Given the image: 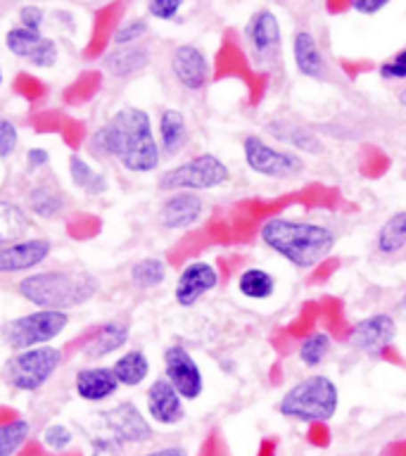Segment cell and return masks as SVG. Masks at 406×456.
Instances as JSON below:
<instances>
[{"label":"cell","instance_id":"obj_1","mask_svg":"<svg viewBox=\"0 0 406 456\" xmlns=\"http://www.w3.org/2000/svg\"><path fill=\"white\" fill-rule=\"evenodd\" d=\"M91 148L114 157L131 174H150L159 167L162 150L152 131V119L141 107H124L93 134Z\"/></svg>","mask_w":406,"mask_h":456},{"label":"cell","instance_id":"obj_2","mask_svg":"<svg viewBox=\"0 0 406 456\" xmlns=\"http://www.w3.org/2000/svg\"><path fill=\"white\" fill-rule=\"evenodd\" d=\"M259 238L266 248L302 271L313 269L323 262L337 240L333 228L326 224L288 216H271L269 221H264Z\"/></svg>","mask_w":406,"mask_h":456},{"label":"cell","instance_id":"obj_3","mask_svg":"<svg viewBox=\"0 0 406 456\" xmlns=\"http://www.w3.org/2000/svg\"><path fill=\"white\" fill-rule=\"evenodd\" d=\"M100 290V281L91 271L84 269H55L36 271L17 283V292L28 305L48 312H69L85 305Z\"/></svg>","mask_w":406,"mask_h":456},{"label":"cell","instance_id":"obj_4","mask_svg":"<svg viewBox=\"0 0 406 456\" xmlns=\"http://www.w3.org/2000/svg\"><path fill=\"white\" fill-rule=\"evenodd\" d=\"M340 390L333 378L309 376L295 383L278 402V413L299 423H326L337 413Z\"/></svg>","mask_w":406,"mask_h":456},{"label":"cell","instance_id":"obj_5","mask_svg":"<svg viewBox=\"0 0 406 456\" xmlns=\"http://www.w3.org/2000/svg\"><path fill=\"white\" fill-rule=\"evenodd\" d=\"M231 178L226 162L212 152L195 155L159 176V188L166 192H191L219 188Z\"/></svg>","mask_w":406,"mask_h":456},{"label":"cell","instance_id":"obj_6","mask_svg":"<svg viewBox=\"0 0 406 456\" xmlns=\"http://www.w3.org/2000/svg\"><path fill=\"white\" fill-rule=\"evenodd\" d=\"M67 326H69V314L36 309V312L7 321L3 326V340L7 347L17 349V352L45 347L57 335H62Z\"/></svg>","mask_w":406,"mask_h":456},{"label":"cell","instance_id":"obj_7","mask_svg":"<svg viewBox=\"0 0 406 456\" xmlns=\"http://www.w3.org/2000/svg\"><path fill=\"white\" fill-rule=\"evenodd\" d=\"M60 366H62V349L50 345L24 349L5 363V380L14 390L36 392L55 376Z\"/></svg>","mask_w":406,"mask_h":456},{"label":"cell","instance_id":"obj_8","mask_svg":"<svg viewBox=\"0 0 406 456\" xmlns=\"http://www.w3.org/2000/svg\"><path fill=\"white\" fill-rule=\"evenodd\" d=\"M242 155L249 171L266 178H295L304 171V159L290 150H278L259 138L248 135L242 141Z\"/></svg>","mask_w":406,"mask_h":456},{"label":"cell","instance_id":"obj_9","mask_svg":"<svg viewBox=\"0 0 406 456\" xmlns=\"http://www.w3.org/2000/svg\"><path fill=\"white\" fill-rule=\"evenodd\" d=\"M283 41V31H280V21L271 10L262 7L249 17L248 27H245V43H248L249 57L256 64H273L280 50Z\"/></svg>","mask_w":406,"mask_h":456},{"label":"cell","instance_id":"obj_10","mask_svg":"<svg viewBox=\"0 0 406 456\" xmlns=\"http://www.w3.org/2000/svg\"><path fill=\"white\" fill-rule=\"evenodd\" d=\"M164 378L183 399L192 402L205 390V376L195 356L183 345H171L164 349Z\"/></svg>","mask_w":406,"mask_h":456},{"label":"cell","instance_id":"obj_11","mask_svg":"<svg viewBox=\"0 0 406 456\" xmlns=\"http://www.w3.org/2000/svg\"><path fill=\"white\" fill-rule=\"evenodd\" d=\"M5 45L14 57H21L24 62L38 69H48L55 67L60 50L57 43L48 36H43L41 31H28L24 27H12L5 34Z\"/></svg>","mask_w":406,"mask_h":456},{"label":"cell","instance_id":"obj_12","mask_svg":"<svg viewBox=\"0 0 406 456\" xmlns=\"http://www.w3.org/2000/svg\"><path fill=\"white\" fill-rule=\"evenodd\" d=\"M107 433L112 435L117 444H142V442L152 440V426H150L145 416L138 411L134 402H121L102 411Z\"/></svg>","mask_w":406,"mask_h":456},{"label":"cell","instance_id":"obj_13","mask_svg":"<svg viewBox=\"0 0 406 456\" xmlns=\"http://www.w3.org/2000/svg\"><path fill=\"white\" fill-rule=\"evenodd\" d=\"M397 338V321L390 314H373L354 323L349 333V345L366 356H380Z\"/></svg>","mask_w":406,"mask_h":456},{"label":"cell","instance_id":"obj_14","mask_svg":"<svg viewBox=\"0 0 406 456\" xmlns=\"http://www.w3.org/2000/svg\"><path fill=\"white\" fill-rule=\"evenodd\" d=\"M219 285V271L214 269L209 262H191L185 264L183 271L178 273L176 288H174V297L178 306H192L198 305L199 299L205 297L207 292H212Z\"/></svg>","mask_w":406,"mask_h":456},{"label":"cell","instance_id":"obj_15","mask_svg":"<svg viewBox=\"0 0 406 456\" xmlns=\"http://www.w3.org/2000/svg\"><path fill=\"white\" fill-rule=\"evenodd\" d=\"M171 74L185 91H199L209 81V60L198 45L183 43L171 53Z\"/></svg>","mask_w":406,"mask_h":456},{"label":"cell","instance_id":"obj_16","mask_svg":"<svg viewBox=\"0 0 406 456\" xmlns=\"http://www.w3.org/2000/svg\"><path fill=\"white\" fill-rule=\"evenodd\" d=\"M185 399L174 390V385L166 378H157L148 387L145 404H148V416L159 426H176L185 416Z\"/></svg>","mask_w":406,"mask_h":456},{"label":"cell","instance_id":"obj_17","mask_svg":"<svg viewBox=\"0 0 406 456\" xmlns=\"http://www.w3.org/2000/svg\"><path fill=\"white\" fill-rule=\"evenodd\" d=\"M205 214V202L198 192H171L159 207V224L166 231H185Z\"/></svg>","mask_w":406,"mask_h":456},{"label":"cell","instance_id":"obj_18","mask_svg":"<svg viewBox=\"0 0 406 456\" xmlns=\"http://www.w3.org/2000/svg\"><path fill=\"white\" fill-rule=\"evenodd\" d=\"M50 240L45 238H24L12 245L0 248V273H20V271L36 269L38 264L48 259Z\"/></svg>","mask_w":406,"mask_h":456},{"label":"cell","instance_id":"obj_19","mask_svg":"<svg viewBox=\"0 0 406 456\" xmlns=\"http://www.w3.org/2000/svg\"><path fill=\"white\" fill-rule=\"evenodd\" d=\"M77 395L84 402H105L119 390V380L114 376L112 366H85L74 378Z\"/></svg>","mask_w":406,"mask_h":456},{"label":"cell","instance_id":"obj_20","mask_svg":"<svg viewBox=\"0 0 406 456\" xmlns=\"http://www.w3.org/2000/svg\"><path fill=\"white\" fill-rule=\"evenodd\" d=\"M292 60L295 67L302 77L306 78H323L328 71L326 57L321 53L319 41L312 31L306 28H297L292 36Z\"/></svg>","mask_w":406,"mask_h":456},{"label":"cell","instance_id":"obj_21","mask_svg":"<svg viewBox=\"0 0 406 456\" xmlns=\"http://www.w3.org/2000/svg\"><path fill=\"white\" fill-rule=\"evenodd\" d=\"M128 342V326L121 323V321H107L95 330V333L84 342V356L88 359H102V356H110L114 352H119L124 345Z\"/></svg>","mask_w":406,"mask_h":456},{"label":"cell","instance_id":"obj_22","mask_svg":"<svg viewBox=\"0 0 406 456\" xmlns=\"http://www.w3.org/2000/svg\"><path fill=\"white\" fill-rule=\"evenodd\" d=\"M188 141H191V131H188V121H185L183 112L164 110L159 114V138H157L162 155H178L188 145Z\"/></svg>","mask_w":406,"mask_h":456},{"label":"cell","instance_id":"obj_23","mask_svg":"<svg viewBox=\"0 0 406 456\" xmlns=\"http://www.w3.org/2000/svg\"><path fill=\"white\" fill-rule=\"evenodd\" d=\"M150 50L145 45H126V48H114L102 57V67H105L112 77L126 78L142 71L150 64Z\"/></svg>","mask_w":406,"mask_h":456},{"label":"cell","instance_id":"obj_24","mask_svg":"<svg viewBox=\"0 0 406 456\" xmlns=\"http://www.w3.org/2000/svg\"><path fill=\"white\" fill-rule=\"evenodd\" d=\"M269 131L273 134L276 141L288 142V145H292L295 150L312 152V155L323 152V142L319 141V135H313L309 128L299 126L295 121H273L269 126Z\"/></svg>","mask_w":406,"mask_h":456},{"label":"cell","instance_id":"obj_25","mask_svg":"<svg viewBox=\"0 0 406 456\" xmlns=\"http://www.w3.org/2000/svg\"><path fill=\"white\" fill-rule=\"evenodd\" d=\"M112 370L119 385L135 387L145 383V378L150 376V359L142 349H128L112 363Z\"/></svg>","mask_w":406,"mask_h":456},{"label":"cell","instance_id":"obj_26","mask_svg":"<svg viewBox=\"0 0 406 456\" xmlns=\"http://www.w3.org/2000/svg\"><path fill=\"white\" fill-rule=\"evenodd\" d=\"M28 228H31L28 214L20 205L0 200V248L24 240Z\"/></svg>","mask_w":406,"mask_h":456},{"label":"cell","instance_id":"obj_27","mask_svg":"<svg viewBox=\"0 0 406 456\" xmlns=\"http://www.w3.org/2000/svg\"><path fill=\"white\" fill-rule=\"evenodd\" d=\"M238 292H240L242 297L264 302V299L273 297V292H276V278L266 269L249 266V269H245L238 276Z\"/></svg>","mask_w":406,"mask_h":456},{"label":"cell","instance_id":"obj_28","mask_svg":"<svg viewBox=\"0 0 406 456\" xmlns=\"http://www.w3.org/2000/svg\"><path fill=\"white\" fill-rule=\"evenodd\" d=\"M28 212L41 216V219H55L64 212V198L62 192L48 185H36L27 195Z\"/></svg>","mask_w":406,"mask_h":456},{"label":"cell","instance_id":"obj_29","mask_svg":"<svg viewBox=\"0 0 406 456\" xmlns=\"http://www.w3.org/2000/svg\"><path fill=\"white\" fill-rule=\"evenodd\" d=\"M378 249L383 255H399L406 249V212L392 214L390 219L385 221L376 238Z\"/></svg>","mask_w":406,"mask_h":456},{"label":"cell","instance_id":"obj_30","mask_svg":"<svg viewBox=\"0 0 406 456\" xmlns=\"http://www.w3.org/2000/svg\"><path fill=\"white\" fill-rule=\"evenodd\" d=\"M69 176L71 183L81 188L88 195H100V192L107 191V178L105 174H100L85 162L81 155H71L69 157Z\"/></svg>","mask_w":406,"mask_h":456},{"label":"cell","instance_id":"obj_31","mask_svg":"<svg viewBox=\"0 0 406 456\" xmlns=\"http://www.w3.org/2000/svg\"><path fill=\"white\" fill-rule=\"evenodd\" d=\"M164 278H166V264L162 259H157V256H145V259L131 266V281L141 290L159 288L164 283Z\"/></svg>","mask_w":406,"mask_h":456},{"label":"cell","instance_id":"obj_32","mask_svg":"<svg viewBox=\"0 0 406 456\" xmlns=\"http://www.w3.org/2000/svg\"><path fill=\"white\" fill-rule=\"evenodd\" d=\"M330 347H333V340H330V335L328 333L316 330V333L306 335L304 340H302V345H299V362L304 363V366H309V369H316V366H321V363L326 362V356L330 354Z\"/></svg>","mask_w":406,"mask_h":456},{"label":"cell","instance_id":"obj_33","mask_svg":"<svg viewBox=\"0 0 406 456\" xmlns=\"http://www.w3.org/2000/svg\"><path fill=\"white\" fill-rule=\"evenodd\" d=\"M31 435V423L24 419L0 423V456H14Z\"/></svg>","mask_w":406,"mask_h":456},{"label":"cell","instance_id":"obj_34","mask_svg":"<svg viewBox=\"0 0 406 456\" xmlns=\"http://www.w3.org/2000/svg\"><path fill=\"white\" fill-rule=\"evenodd\" d=\"M150 27L148 21L141 20V17H134V20H126L121 21L119 27H117V31H114L112 41L117 48H126V45H138V41H141L142 36L148 34Z\"/></svg>","mask_w":406,"mask_h":456},{"label":"cell","instance_id":"obj_35","mask_svg":"<svg viewBox=\"0 0 406 456\" xmlns=\"http://www.w3.org/2000/svg\"><path fill=\"white\" fill-rule=\"evenodd\" d=\"M41 442H43V447L50 449V452H55V454H60V452L71 447L74 433H71L67 426H62V423H50V426L43 430Z\"/></svg>","mask_w":406,"mask_h":456},{"label":"cell","instance_id":"obj_36","mask_svg":"<svg viewBox=\"0 0 406 456\" xmlns=\"http://www.w3.org/2000/svg\"><path fill=\"white\" fill-rule=\"evenodd\" d=\"M378 74H380V78H385V81H406V48L399 50L397 55L380 64Z\"/></svg>","mask_w":406,"mask_h":456},{"label":"cell","instance_id":"obj_37","mask_svg":"<svg viewBox=\"0 0 406 456\" xmlns=\"http://www.w3.org/2000/svg\"><path fill=\"white\" fill-rule=\"evenodd\" d=\"M20 145V131L7 117H0V157L5 159Z\"/></svg>","mask_w":406,"mask_h":456},{"label":"cell","instance_id":"obj_38","mask_svg":"<svg viewBox=\"0 0 406 456\" xmlns=\"http://www.w3.org/2000/svg\"><path fill=\"white\" fill-rule=\"evenodd\" d=\"M183 10V3L181 0H152L148 3V14L155 17V20L171 21L174 17H178V12Z\"/></svg>","mask_w":406,"mask_h":456},{"label":"cell","instance_id":"obj_39","mask_svg":"<svg viewBox=\"0 0 406 456\" xmlns=\"http://www.w3.org/2000/svg\"><path fill=\"white\" fill-rule=\"evenodd\" d=\"M43 20H45V12H43V7L24 5L20 10V21H21L20 27L28 28V31H41Z\"/></svg>","mask_w":406,"mask_h":456},{"label":"cell","instance_id":"obj_40","mask_svg":"<svg viewBox=\"0 0 406 456\" xmlns=\"http://www.w3.org/2000/svg\"><path fill=\"white\" fill-rule=\"evenodd\" d=\"M385 7H387V0H354L352 3V10L359 14H366V17L383 12Z\"/></svg>","mask_w":406,"mask_h":456},{"label":"cell","instance_id":"obj_41","mask_svg":"<svg viewBox=\"0 0 406 456\" xmlns=\"http://www.w3.org/2000/svg\"><path fill=\"white\" fill-rule=\"evenodd\" d=\"M50 162V155H48V150L45 148H31L27 152V167L28 169H43L45 164Z\"/></svg>","mask_w":406,"mask_h":456},{"label":"cell","instance_id":"obj_42","mask_svg":"<svg viewBox=\"0 0 406 456\" xmlns=\"http://www.w3.org/2000/svg\"><path fill=\"white\" fill-rule=\"evenodd\" d=\"M142 456H188L183 447H159L155 452H148V454Z\"/></svg>","mask_w":406,"mask_h":456},{"label":"cell","instance_id":"obj_43","mask_svg":"<svg viewBox=\"0 0 406 456\" xmlns=\"http://www.w3.org/2000/svg\"><path fill=\"white\" fill-rule=\"evenodd\" d=\"M399 309H402V314H406V292L404 297H402V302H399Z\"/></svg>","mask_w":406,"mask_h":456},{"label":"cell","instance_id":"obj_44","mask_svg":"<svg viewBox=\"0 0 406 456\" xmlns=\"http://www.w3.org/2000/svg\"><path fill=\"white\" fill-rule=\"evenodd\" d=\"M399 102H402V105L406 107V88L402 93H399Z\"/></svg>","mask_w":406,"mask_h":456},{"label":"cell","instance_id":"obj_45","mask_svg":"<svg viewBox=\"0 0 406 456\" xmlns=\"http://www.w3.org/2000/svg\"><path fill=\"white\" fill-rule=\"evenodd\" d=\"M0 86H3V69H0Z\"/></svg>","mask_w":406,"mask_h":456}]
</instances>
